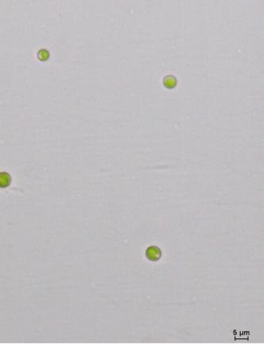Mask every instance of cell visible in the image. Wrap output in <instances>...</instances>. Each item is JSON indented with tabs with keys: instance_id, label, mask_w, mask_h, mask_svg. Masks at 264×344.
Wrapping results in <instances>:
<instances>
[{
	"instance_id": "cell-1",
	"label": "cell",
	"mask_w": 264,
	"mask_h": 344,
	"mask_svg": "<svg viewBox=\"0 0 264 344\" xmlns=\"http://www.w3.org/2000/svg\"><path fill=\"white\" fill-rule=\"evenodd\" d=\"M161 251L158 247L155 246H150L149 247L146 251V257L148 258L151 261H157L161 258Z\"/></svg>"
},
{
	"instance_id": "cell-2",
	"label": "cell",
	"mask_w": 264,
	"mask_h": 344,
	"mask_svg": "<svg viewBox=\"0 0 264 344\" xmlns=\"http://www.w3.org/2000/svg\"><path fill=\"white\" fill-rule=\"evenodd\" d=\"M11 176L8 172H0V188H7L11 185Z\"/></svg>"
},
{
	"instance_id": "cell-3",
	"label": "cell",
	"mask_w": 264,
	"mask_h": 344,
	"mask_svg": "<svg viewBox=\"0 0 264 344\" xmlns=\"http://www.w3.org/2000/svg\"><path fill=\"white\" fill-rule=\"evenodd\" d=\"M49 55H50L49 51H48L47 49H40L38 52V58H39V59H41V60L47 59L48 57H49Z\"/></svg>"
}]
</instances>
